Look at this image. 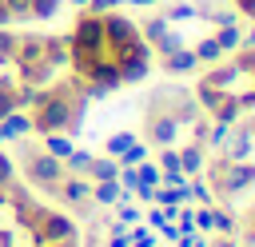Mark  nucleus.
Here are the masks:
<instances>
[{
	"label": "nucleus",
	"mask_w": 255,
	"mask_h": 247,
	"mask_svg": "<svg viewBox=\"0 0 255 247\" xmlns=\"http://www.w3.org/2000/svg\"><path fill=\"white\" fill-rule=\"evenodd\" d=\"M92 175L104 183V179H112V175H116V163H112V159H96V163H92Z\"/></svg>",
	"instance_id": "1"
},
{
	"label": "nucleus",
	"mask_w": 255,
	"mask_h": 247,
	"mask_svg": "<svg viewBox=\"0 0 255 247\" xmlns=\"http://www.w3.org/2000/svg\"><path fill=\"white\" fill-rule=\"evenodd\" d=\"M131 143H135V139H131V135H128V131H120V135H112V143H108V147H112V151H116V155H124V151H128V147H131Z\"/></svg>",
	"instance_id": "2"
},
{
	"label": "nucleus",
	"mask_w": 255,
	"mask_h": 247,
	"mask_svg": "<svg viewBox=\"0 0 255 247\" xmlns=\"http://www.w3.org/2000/svg\"><path fill=\"white\" fill-rule=\"evenodd\" d=\"M48 151H52V155H72V143L60 139V135H52V139H48Z\"/></svg>",
	"instance_id": "3"
},
{
	"label": "nucleus",
	"mask_w": 255,
	"mask_h": 247,
	"mask_svg": "<svg viewBox=\"0 0 255 247\" xmlns=\"http://www.w3.org/2000/svg\"><path fill=\"white\" fill-rule=\"evenodd\" d=\"M116 191H120V187H116L112 179H104V183L96 187V199H100V203H108V199H116Z\"/></svg>",
	"instance_id": "4"
},
{
	"label": "nucleus",
	"mask_w": 255,
	"mask_h": 247,
	"mask_svg": "<svg viewBox=\"0 0 255 247\" xmlns=\"http://www.w3.org/2000/svg\"><path fill=\"white\" fill-rule=\"evenodd\" d=\"M155 179H159V171H155V167H139V187H151Z\"/></svg>",
	"instance_id": "5"
},
{
	"label": "nucleus",
	"mask_w": 255,
	"mask_h": 247,
	"mask_svg": "<svg viewBox=\"0 0 255 247\" xmlns=\"http://www.w3.org/2000/svg\"><path fill=\"white\" fill-rule=\"evenodd\" d=\"M120 219H124V223H135V219H139V211H135V207H128V203H124V207H120Z\"/></svg>",
	"instance_id": "6"
},
{
	"label": "nucleus",
	"mask_w": 255,
	"mask_h": 247,
	"mask_svg": "<svg viewBox=\"0 0 255 247\" xmlns=\"http://www.w3.org/2000/svg\"><path fill=\"white\" fill-rule=\"evenodd\" d=\"M0 139H8V135H4V127H0Z\"/></svg>",
	"instance_id": "7"
}]
</instances>
